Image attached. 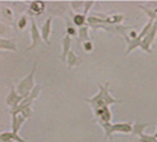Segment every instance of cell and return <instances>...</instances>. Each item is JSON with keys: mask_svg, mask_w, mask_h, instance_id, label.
Returning a JSON list of instances; mask_svg holds the SVG:
<instances>
[{"mask_svg": "<svg viewBox=\"0 0 157 142\" xmlns=\"http://www.w3.org/2000/svg\"><path fill=\"white\" fill-rule=\"evenodd\" d=\"M97 86H99V93H97L96 96H93L92 98H85V101L92 106L93 110L104 108V106H109L112 104H121V102H123V100L112 97L111 92H109V82L108 81L105 82L104 85L97 82Z\"/></svg>", "mask_w": 157, "mask_h": 142, "instance_id": "cell-1", "label": "cell"}, {"mask_svg": "<svg viewBox=\"0 0 157 142\" xmlns=\"http://www.w3.org/2000/svg\"><path fill=\"white\" fill-rule=\"evenodd\" d=\"M36 69H37V62H33L31 72L16 84V89H17L19 94L23 96L24 98L28 97L31 92L35 89V86H36L35 85V73H36Z\"/></svg>", "mask_w": 157, "mask_h": 142, "instance_id": "cell-2", "label": "cell"}, {"mask_svg": "<svg viewBox=\"0 0 157 142\" xmlns=\"http://www.w3.org/2000/svg\"><path fill=\"white\" fill-rule=\"evenodd\" d=\"M24 100V97L20 96L16 89V85H12L10 89L8 94L6 97V104H7V110H12L15 108H17L21 104V101Z\"/></svg>", "mask_w": 157, "mask_h": 142, "instance_id": "cell-3", "label": "cell"}, {"mask_svg": "<svg viewBox=\"0 0 157 142\" xmlns=\"http://www.w3.org/2000/svg\"><path fill=\"white\" fill-rule=\"evenodd\" d=\"M29 35H31V45L27 48V52L35 49L37 45H40V43L43 41V37H41V31L37 28V24L33 19H31V28H29Z\"/></svg>", "mask_w": 157, "mask_h": 142, "instance_id": "cell-4", "label": "cell"}, {"mask_svg": "<svg viewBox=\"0 0 157 142\" xmlns=\"http://www.w3.org/2000/svg\"><path fill=\"white\" fill-rule=\"evenodd\" d=\"M156 35H157V20L155 21V24H153L152 29L149 31V33L144 37V40L141 41L140 48L143 49L144 52L152 53V44H153V41H155V39H156Z\"/></svg>", "mask_w": 157, "mask_h": 142, "instance_id": "cell-5", "label": "cell"}, {"mask_svg": "<svg viewBox=\"0 0 157 142\" xmlns=\"http://www.w3.org/2000/svg\"><path fill=\"white\" fill-rule=\"evenodd\" d=\"M47 7L45 2H40V0H33L28 4V9H27V13L29 16H40V15L44 13Z\"/></svg>", "mask_w": 157, "mask_h": 142, "instance_id": "cell-6", "label": "cell"}, {"mask_svg": "<svg viewBox=\"0 0 157 142\" xmlns=\"http://www.w3.org/2000/svg\"><path fill=\"white\" fill-rule=\"evenodd\" d=\"M51 8L48 9L49 16H64L65 12L68 11L67 8V3L65 2H53L51 3Z\"/></svg>", "mask_w": 157, "mask_h": 142, "instance_id": "cell-7", "label": "cell"}, {"mask_svg": "<svg viewBox=\"0 0 157 142\" xmlns=\"http://www.w3.org/2000/svg\"><path fill=\"white\" fill-rule=\"evenodd\" d=\"M52 23H53V17L52 16H49L47 20L44 21V24L41 25V37H43V41L47 45H51V41H49V36H51V33H52Z\"/></svg>", "mask_w": 157, "mask_h": 142, "instance_id": "cell-8", "label": "cell"}, {"mask_svg": "<svg viewBox=\"0 0 157 142\" xmlns=\"http://www.w3.org/2000/svg\"><path fill=\"white\" fill-rule=\"evenodd\" d=\"M60 43H61L63 52H61L60 56H59V58H60L63 62H67V57H68V54L71 52V47H72V37H69L68 35H65V36L61 39Z\"/></svg>", "mask_w": 157, "mask_h": 142, "instance_id": "cell-9", "label": "cell"}, {"mask_svg": "<svg viewBox=\"0 0 157 142\" xmlns=\"http://www.w3.org/2000/svg\"><path fill=\"white\" fill-rule=\"evenodd\" d=\"M96 116V121H101V122H111L112 121V113L109 106H104L97 110H93Z\"/></svg>", "mask_w": 157, "mask_h": 142, "instance_id": "cell-10", "label": "cell"}, {"mask_svg": "<svg viewBox=\"0 0 157 142\" xmlns=\"http://www.w3.org/2000/svg\"><path fill=\"white\" fill-rule=\"evenodd\" d=\"M27 121V118L23 116V114H17V116H11V126H12V130L11 132H13L15 134H19L20 132L23 124Z\"/></svg>", "mask_w": 157, "mask_h": 142, "instance_id": "cell-11", "label": "cell"}, {"mask_svg": "<svg viewBox=\"0 0 157 142\" xmlns=\"http://www.w3.org/2000/svg\"><path fill=\"white\" fill-rule=\"evenodd\" d=\"M16 39H0V49L2 50H12V52H17V45H16Z\"/></svg>", "mask_w": 157, "mask_h": 142, "instance_id": "cell-12", "label": "cell"}, {"mask_svg": "<svg viewBox=\"0 0 157 142\" xmlns=\"http://www.w3.org/2000/svg\"><path fill=\"white\" fill-rule=\"evenodd\" d=\"M115 133H132L133 132V122H117L113 124Z\"/></svg>", "mask_w": 157, "mask_h": 142, "instance_id": "cell-13", "label": "cell"}, {"mask_svg": "<svg viewBox=\"0 0 157 142\" xmlns=\"http://www.w3.org/2000/svg\"><path fill=\"white\" fill-rule=\"evenodd\" d=\"M87 20H88V16L87 15H84L83 12H77V13L72 15V23L76 27H78V28L87 25Z\"/></svg>", "mask_w": 157, "mask_h": 142, "instance_id": "cell-14", "label": "cell"}, {"mask_svg": "<svg viewBox=\"0 0 157 142\" xmlns=\"http://www.w3.org/2000/svg\"><path fill=\"white\" fill-rule=\"evenodd\" d=\"M81 62H83V60H81L80 57H77L75 52L71 50L69 54H68V57H67V65H68V68L69 69L71 68H76V66H78Z\"/></svg>", "mask_w": 157, "mask_h": 142, "instance_id": "cell-15", "label": "cell"}, {"mask_svg": "<svg viewBox=\"0 0 157 142\" xmlns=\"http://www.w3.org/2000/svg\"><path fill=\"white\" fill-rule=\"evenodd\" d=\"M96 122L101 126V128H103L104 133H105V138L111 141V140H112V134L115 133V129H113V124H111V122H101V121H96Z\"/></svg>", "mask_w": 157, "mask_h": 142, "instance_id": "cell-16", "label": "cell"}, {"mask_svg": "<svg viewBox=\"0 0 157 142\" xmlns=\"http://www.w3.org/2000/svg\"><path fill=\"white\" fill-rule=\"evenodd\" d=\"M151 125V122H140V121H136V124H133V134L136 136H143L144 134V130Z\"/></svg>", "mask_w": 157, "mask_h": 142, "instance_id": "cell-17", "label": "cell"}, {"mask_svg": "<svg viewBox=\"0 0 157 142\" xmlns=\"http://www.w3.org/2000/svg\"><path fill=\"white\" fill-rule=\"evenodd\" d=\"M65 31H67V35L69 37H78V29H76V27L69 19H65Z\"/></svg>", "mask_w": 157, "mask_h": 142, "instance_id": "cell-18", "label": "cell"}, {"mask_svg": "<svg viewBox=\"0 0 157 142\" xmlns=\"http://www.w3.org/2000/svg\"><path fill=\"white\" fill-rule=\"evenodd\" d=\"M78 44L80 43H84L85 41H89V27L88 25H84L81 28H78Z\"/></svg>", "mask_w": 157, "mask_h": 142, "instance_id": "cell-19", "label": "cell"}, {"mask_svg": "<svg viewBox=\"0 0 157 142\" xmlns=\"http://www.w3.org/2000/svg\"><path fill=\"white\" fill-rule=\"evenodd\" d=\"M28 20H31V17H28V15L20 16V19H19V21H17V29L24 31L27 28V25H28Z\"/></svg>", "mask_w": 157, "mask_h": 142, "instance_id": "cell-20", "label": "cell"}, {"mask_svg": "<svg viewBox=\"0 0 157 142\" xmlns=\"http://www.w3.org/2000/svg\"><path fill=\"white\" fill-rule=\"evenodd\" d=\"M140 142H157V138L153 136V134H143V136L139 137Z\"/></svg>", "mask_w": 157, "mask_h": 142, "instance_id": "cell-21", "label": "cell"}, {"mask_svg": "<svg viewBox=\"0 0 157 142\" xmlns=\"http://www.w3.org/2000/svg\"><path fill=\"white\" fill-rule=\"evenodd\" d=\"M69 6L72 7V9L76 11V13H77V11L83 9V7H85V2H69Z\"/></svg>", "mask_w": 157, "mask_h": 142, "instance_id": "cell-22", "label": "cell"}, {"mask_svg": "<svg viewBox=\"0 0 157 142\" xmlns=\"http://www.w3.org/2000/svg\"><path fill=\"white\" fill-rule=\"evenodd\" d=\"M0 141L2 142H15L11 136V132H3L0 134Z\"/></svg>", "mask_w": 157, "mask_h": 142, "instance_id": "cell-23", "label": "cell"}, {"mask_svg": "<svg viewBox=\"0 0 157 142\" xmlns=\"http://www.w3.org/2000/svg\"><path fill=\"white\" fill-rule=\"evenodd\" d=\"M83 49L85 50L87 53H91V52H93V49H95V45H93V41H85L84 44H83Z\"/></svg>", "mask_w": 157, "mask_h": 142, "instance_id": "cell-24", "label": "cell"}, {"mask_svg": "<svg viewBox=\"0 0 157 142\" xmlns=\"http://www.w3.org/2000/svg\"><path fill=\"white\" fill-rule=\"evenodd\" d=\"M95 4V2H85V7H84V15H87V16H89V9L92 8V6Z\"/></svg>", "mask_w": 157, "mask_h": 142, "instance_id": "cell-25", "label": "cell"}, {"mask_svg": "<svg viewBox=\"0 0 157 142\" xmlns=\"http://www.w3.org/2000/svg\"><path fill=\"white\" fill-rule=\"evenodd\" d=\"M11 136H12V140L15 141V142H28V141H25L24 138H21L19 134H15L13 132H11Z\"/></svg>", "mask_w": 157, "mask_h": 142, "instance_id": "cell-26", "label": "cell"}, {"mask_svg": "<svg viewBox=\"0 0 157 142\" xmlns=\"http://www.w3.org/2000/svg\"><path fill=\"white\" fill-rule=\"evenodd\" d=\"M153 136H155V137L157 138V129H156V132H155V134H153Z\"/></svg>", "mask_w": 157, "mask_h": 142, "instance_id": "cell-27", "label": "cell"}]
</instances>
